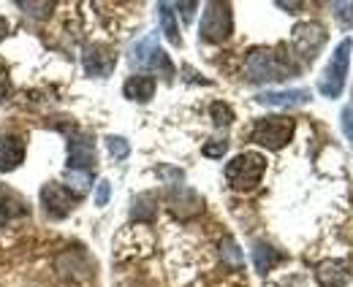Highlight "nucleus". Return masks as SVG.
Instances as JSON below:
<instances>
[{"label":"nucleus","mask_w":353,"mask_h":287,"mask_svg":"<svg viewBox=\"0 0 353 287\" xmlns=\"http://www.w3.org/2000/svg\"><path fill=\"white\" fill-rule=\"evenodd\" d=\"M291 65L274 52V49H250L245 57V76L250 82H277V79H288L291 76Z\"/></svg>","instance_id":"nucleus-1"},{"label":"nucleus","mask_w":353,"mask_h":287,"mask_svg":"<svg viewBox=\"0 0 353 287\" xmlns=\"http://www.w3.org/2000/svg\"><path fill=\"white\" fill-rule=\"evenodd\" d=\"M266 173V158L259 152H242L225 165V179L234 190H253Z\"/></svg>","instance_id":"nucleus-2"},{"label":"nucleus","mask_w":353,"mask_h":287,"mask_svg":"<svg viewBox=\"0 0 353 287\" xmlns=\"http://www.w3.org/2000/svg\"><path fill=\"white\" fill-rule=\"evenodd\" d=\"M351 49H353L351 39H343V41L337 43L332 60L326 63L323 76H321V82H318V89H321L323 98H340V95H343V89H345V76H348V65H351Z\"/></svg>","instance_id":"nucleus-3"},{"label":"nucleus","mask_w":353,"mask_h":287,"mask_svg":"<svg viewBox=\"0 0 353 287\" xmlns=\"http://www.w3.org/2000/svg\"><path fill=\"white\" fill-rule=\"evenodd\" d=\"M294 130H296V120L294 117L272 114V117H261L259 123L253 125L250 141H256L259 147L274 152V149H283L294 138Z\"/></svg>","instance_id":"nucleus-4"},{"label":"nucleus","mask_w":353,"mask_h":287,"mask_svg":"<svg viewBox=\"0 0 353 287\" xmlns=\"http://www.w3.org/2000/svg\"><path fill=\"white\" fill-rule=\"evenodd\" d=\"M131 63L136 68H147V71H152V74H161V76L169 79V82H172V76H174V65H172L169 54L158 46V39H155V36H147V39H141V41L133 46Z\"/></svg>","instance_id":"nucleus-5"},{"label":"nucleus","mask_w":353,"mask_h":287,"mask_svg":"<svg viewBox=\"0 0 353 287\" xmlns=\"http://www.w3.org/2000/svg\"><path fill=\"white\" fill-rule=\"evenodd\" d=\"M234 33V14L228 3H207V11L201 17V39L210 43H223Z\"/></svg>","instance_id":"nucleus-6"},{"label":"nucleus","mask_w":353,"mask_h":287,"mask_svg":"<svg viewBox=\"0 0 353 287\" xmlns=\"http://www.w3.org/2000/svg\"><path fill=\"white\" fill-rule=\"evenodd\" d=\"M326 43V30L321 22H302L294 28L291 33V46L302 60H315V54L321 52V46Z\"/></svg>","instance_id":"nucleus-7"},{"label":"nucleus","mask_w":353,"mask_h":287,"mask_svg":"<svg viewBox=\"0 0 353 287\" xmlns=\"http://www.w3.org/2000/svg\"><path fill=\"white\" fill-rule=\"evenodd\" d=\"M166 204H169V211L174 217H179V220H190V217H196V214L204 211V198L196 190L185 187V184H176V187L169 190Z\"/></svg>","instance_id":"nucleus-8"},{"label":"nucleus","mask_w":353,"mask_h":287,"mask_svg":"<svg viewBox=\"0 0 353 287\" xmlns=\"http://www.w3.org/2000/svg\"><path fill=\"white\" fill-rule=\"evenodd\" d=\"M41 206H44V211L49 217L63 220V217H68L71 209L77 206V195H74L71 190H65L63 184L52 182V184H44V190H41Z\"/></svg>","instance_id":"nucleus-9"},{"label":"nucleus","mask_w":353,"mask_h":287,"mask_svg":"<svg viewBox=\"0 0 353 287\" xmlns=\"http://www.w3.org/2000/svg\"><path fill=\"white\" fill-rule=\"evenodd\" d=\"M82 63H85V71H88V76H109L112 71H114V63H117V54L109 49V46H103V43H92L85 49V57H82Z\"/></svg>","instance_id":"nucleus-10"},{"label":"nucleus","mask_w":353,"mask_h":287,"mask_svg":"<svg viewBox=\"0 0 353 287\" xmlns=\"http://www.w3.org/2000/svg\"><path fill=\"white\" fill-rule=\"evenodd\" d=\"M25 152H28L25 136H19V133H3L0 136V173L19 168L22 160H25Z\"/></svg>","instance_id":"nucleus-11"},{"label":"nucleus","mask_w":353,"mask_h":287,"mask_svg":"<svg viewBox=\"0 0 353 287\" xmlns=\"http://www.w3.org/2000/svg\"><path fill=\"white\" fill-rule=\"evenodd\" d=\"M264 106H274V109H291V106H302L310 100L307 89H277V92H261L256 98Z\"/></svg>","instance_id":"nucleus-12"},{"label":"nucleus","mask_w":353,"mask_h":287,"mask_svg":"<svg viewBox=\"0 0 353 287\" xmlns=\"http://www.w3.org/2000/svg\"><path fill=\"white\" fill-rule=\"evenodd\" d=\"M315 277H318L321 287H343L351 274H348V263L345 260H323V263H318Z\"/></svg>","instance_id":"nucleus-13"},{"label":"nucleus","mask_w":353,"mask_h":287,"mask_svg":"<svg viewBox=\"0 0 353 287\" xmlns=\"http://www.w3.org/2000/svg\"><path fill=\"white\" fill-rule=\"evenodd\" d=\"M95 163V147L88 136H77L68 147V168H82L90 171V165Z\"/></svg>","instance_id":"nucleus-14"},{"label":"nucleus","mask_w":353,"mask_h":287,"mask_svg":"<svg viewBox=\"0 0 353 287\" xmlns=\"http://www.w3.org/2000/svg\"><path fill=\"white\" fill-rule=\"evenodd\" d=\"M155 89H158V84H155L152 76H147V74H136V76H131V79L125 82V87H123L125 98H128V100H136V103L152 100Z\"/></svg>","instance_id":"nucleus-15"},{"label":"nucleus","mask_w":353,"mask_h":287,"mask_svg":"<svg viewBox=\"0 0 353 287\" xmlns=\"http://www.w3.org/2000/svg\"><path fill=\"white\" fill-rule=\"evenodd\" d=\"M0 214L3 217H22V214H28V201L17 190L0 184Z\"/></svg>","instance_id":"nucleus-16"},{"label":"nucleus","mask_w":353,"mask_h":287,"mask_svg":"<svg viewBox=\"0 0 353 287\" xmlns=\"http://www.w3.org/2000/svg\"><path fill=\"white\" fill-rule=\"evenodd\" d=\"M92 184V173L90 171H82V168H68L65 176H63V187L71 190L77 198H82Z\"/></svg>","instance_id":"nucleus-17"},{"label":"nucleus","mask_w":353,"mask_h":287,"mask_svg":"<svg viewBox=\"0 0 353 287\" xmlns=\"http://www.w3.org/2000/svg\"><path fill=\"white\" fill-rule=\"evenodd\" d=\"M283 260V255L274 249V246H269V244H256V249H253V263H256V271L259 274H269L277 263Z\"/></svg>","instance_id":"nucleus-18"},{"label":"nucleus","mask_w":353,"mask_h":287,"mask_svg":"<svg viewBox=\"0 0 353 287\" xmlns=\"http://www.w3.org/2000/svg\"><path fill=\"white\" fill-rule=\"evenodd\" d=\"M158 17H161L163 36L174 43V46H179L182 39H179V28H176V19H174V6H172V3H161V6H158Z\"/></svg>","instance_id":"nucleus-19"},{"label":"nucleus","mask_w":353,"mask_h":287,"mask_svg":"<svg viewBox=\"0 0 353 287\" xmlns=\"http://www.w3.org/2000/svg\"><path fill=\"white\" fill-rule=\"evenodd\" d=\"M221 257L228 268H242V266H245V255H242L239 244H236L231 236H225L221 242Z\"/></svg>","instance_id":"nucleus-20"},{"label":"nucleus","mask_w":353,"mask_h":287,"mask_svg":"<svg viewBox=\"0 0 353 287\" xmlns=\"http://www.w3.org/2000/svg\"><path fill=\"white\" fill-rule=\"evenodd\" d=\"M106 147H109L112 158H117V160H125L131 155V144L123 136H106Z\"/></svg>","instance_id":"nucleus-21"},{"label":"nucleus","mask_w":353,"mask_h":287,"mask_svg":"<svg viewBox=\"0 0 353 287\" xmlns=\"http://www.w3.org/2000/svg\"><path fill=\"white\" fill-rule=\"evenodd\" d=\"M210 114H212L215 125H221V127H225V125L234 123V111H231L225 103H221V100H215V103L210 106Z\"/></svg>","instance_id":"nucleus-22"},{"label":"nucleus","mask_w":353,"mask_h":287,"mask_svg":"<svg viewBox=\"0 0 353 287\" xmlns=\"http://www.w3.org/2000/svg\"><path fill=\"white\" fill-rule=\"evenodd\" d=\"M17 6H19L28 17H39V19H44L46 14L54 8V3H49V0H46V3H22V0H19Z\"/></svg>","instance_id":"nucleus-23"},{"label":"nucleus","mask_w":353,"mask_h":287,"mask_svg":"<svg viewBox=\"0 0 353 287\" xmlns=\"http://www.w3.org/2000/svg\"><path fill=\"white\" fill-rule=\"evenodd\" d=\"M332 8L343 28H353V3H332Z\"/></svg>","instance_id":"nucleus-24"},{"label":"nucleus","mask_w":353,"mask_h":287,"mask_svg":"<svg viewBox=\"0 0 353 287\" xmlns=\"http://www.w3.org/2000/svg\"><path fill=\"white\" fill-rule=\"evenodd\" d=\"M207 158H223L228 152V141H207L204 149H201Z\"/></svg>","instance_id":"nucleus-25"},{"label":"nucleus","mask_w":353,"mask_h":287,"mask_svg":"<svg viewBox=\"0 0 353 287\" xmlns=\"http://www.w3.org/2000/svg\"><path fill=\"white\" fill-rule=\"evenodd\" d=\"M109 198H112V184H109V179H101L98 190H95V206H106Z\"/></svg>","instance_id":"nucleus-26"},{"label":"nucleus","mask_w":353,"mask_h":287,"mask_svg":"<svg viewBox=\"0 0 353 287\" xmlns=\"http://www.w3.org/2000/svg\"><path fill=\"white\" fill-rule=\"evenodd\" d=\"M8 92H11V76H8V68L0 63V103L8 98Z\"/></svg>","instance_id":"nucleus-27"},{"label":"nucleus","mask_w":353,"mask_h":287,"mask_svg":"<svg viewBox=\"0 0 353 287\" xmlns=\"http://www.w3.org/2000/svg\"><path fill=\"white\" fill-rule=\"evenodd\" d=\"M174 8H179V17L185 19V25L193 19V11L199 8V3H174Z\"/></svg>","instance_id":"nucleus-28"},{"label":"nucleus","mask_w":353,"mask_h":287,"mask_svg":"<svg viewBox=\"0 0 353 287\" xmlns=\"http://www.w3.org/2000/svg\"><path fill=\"white\" fill-rule=\"evenodd\" d=\"M343 130H345V136L353 141V106L343 109Z\"/></svg>","instance_id":"nucleus-29"},{"label":"nucleus","mask_w":353,"mask_h":287,"mask_svg":"<svg viewBox=\"0 0 353 287\" xmlns=\"http://www.w3.org/2000/svg\"><path fill=\"white\" fill-rule=\"evenodd\" d=\"M8 33H11V25H8V19H3V17H0V41H3Z\"/></svg>","instance_id":"nucleus-30"}]
</instances>
